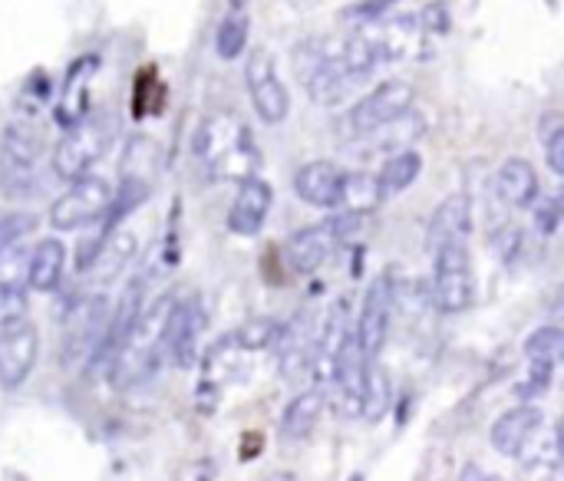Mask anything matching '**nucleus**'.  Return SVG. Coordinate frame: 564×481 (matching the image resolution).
<instances>
[{
	"mask_svg": "<svg viewBox=\"0 0 564 481\" xmlns=\"http://www.w3.org/2000/svg\"><path fill=\"white\" fill-rule=\"evenodd\" d=\"M380 56L367 36L350 40H304L294 50V69L317 106L347 102L377 69Z\"/></svg>",
	"mask_w": 564,
	"mask_h": 481,
	"instance_id": "nucleus-1",
	"label": "nucleus"
},
{
	"mask_svg": "<svg viewBox=\"0 0 564 481\" xmlns=\"http://www.w3.org/2000/svg\"><path fill=\"white\" fill-rule=\"evenodd\" d=\"M192 158L215 182H245L261 162L248 122L231 109H218L202 119L192 139Z\"/></svg>",
	"mask_w": 564,
	"mask_h": 481,
	"instance_id": "nucleus-2",
	"label": "nucleus"
},
{
	"mask_svg": "<svg viewBox=\"0 0 564 481\" xmlns=\"http://www.w3.org/2000/svg\"><path fill=\"white\" fill-rule=\"evenodd\" d=\"M112 142H116V122L106 112H83L59 135L53 149V172L66 182L83 178L112 149Z\"/></svg>",
	"mask_w": 564,
	"mask_h": 481,
	"instance_id": "nucleus-3",
	"label": "nucleus"
},
{
	"mask_svg": "<svg viewBox=\"0 0 564 481\" xmlns=\"http://www.w3.org/2000/svg\"><path fill=\"white\" fill-rule=\"evenodd\" d=\"M40 185V132L26 122H10L0 139V192L26 198Z\"/></svg>",
	"mask_w": 564,
	"mask_h": 481,
	"instance_id": "nucleus-4",
	"label": "nucleus"
},
{
	"mask_svg": "<svg viewBox=\"0 0 564 481\" xmlns=\"http://www.w3.org/2000/svg\"><path fill=\"white\" fill-rule=\"evenodd\" d=\"M476 297L473 258L466 241L433 248V304L440 314H463Z\"/></svg>",
	"mask_w": 564,
	"mask_h": 481,
	"instance_id": "nucleus-5",
	"label": "nucleus"
},
{
	"mask_svg": "<svg viewBox=\"0 0 564 481\" xmlns=\"http://www.w3.org/2000/svg\"><path fill=\"white\" fill-rule=\"evenodd\" d=\"M364 215H337V218H327L321 225H311V228H301L288 238L284 244V258H288V267L294 274H314L327 264V258L340 248V241H347L357 228H360Z\"/></svg>",
	"mask_w": 564,
	"mask_h": 481,
	"instance_id": "nucleus-6",
	"label": "nucleus"
},
{
	"mask_svg": "<svg viewBox=\"0 0 564 481\" xmlns=\"http://www.w3.org/2000/svg\"><path fill=\"white\" fill-rule=\"evenodd\" d=\"M112 205V185L99 175L73 178L69 188L50 205V225L56 231H79L86 225H96Z\"/></svg>",
	"mask_w": 564,
	"mask_h": 481,
	"instance_id": "nucleus-7",
	"label": "nucleus"
},
{
	"mask_svg": "<svg viewBox=\"0 0 564 481\" xmlns=\"http://www.w3.org/2000/svg\"><path fill=\"white\" fill-rule=\"evenodd\" d=\"M109 320V300L106 294H89L79 297L66 307L63 314V334H59V360L63 363H76V360H89L93 350L102 340Z\"/></svg>",
	"mask_w": 564,
	"mask_h": 481,
	"instance_id": "nucleus-8",
	"label": "nucleus"
},
{
	"mask_svg": "<svg viewBox=\"0 0 564 481\" xmlns=\"http://www.w3.org/2000/svg\"><path fill=\"white\" fill-rule=\"evenodd\" d=\"M245 86H248V96H251V106H254L258 119H264L271 125H278V122L288 119V112H291V92L281 83V73H278L274 56L264 46H258V50L248 53Z\"/></svg>",
	"mask_w": 564,
	"mask_h": 481,
	"instance_id": "nucleus-9",
	"label": "nucleus"
},
{
	"mask_svg": "<svg viewBox=\"0 0 564 481\" xmlns=\"http://www.w3.org/2000/svg\"><path fill=\"white\" fill-rule=\"evenodd\" d=\"M205 334V307L198 297H175L165 334H162V353L178 370H192L198 360V340Z\"/></svg>",
	"mask_w": 564,
	"mask_h": 481,
	"instance_id": "nucleus-10",
	"label": "nucleus"
},
{
	"mask_svg": "<svg viewBox=\"0 0 564 481\" xmlns=\"http://www.w3.org/2000/svg\"><path fill=\"white\" fill-rule=\"evenodd\" d=\"M40 357V334L23 317L17 324L0 327V390H20Z\"/></svg>",
	"mask_w": 564,
	"mask_h": 481,
	"instance_id": "nucleus-11",
	"label": "nucleus"
},
{
	"mask_svg": "<svg viewBox=\"0 0 564 481\" xmlns=\"http://www.w3.org/2000/svg\"><path fill=\"white\" fill-rule=\"evenodd\" d=\"M413 102H416V89H413L410 83H403V79H387V83L373 86V89L350 109L347 122H350V129H354L357 135H367V132H373L377 125H383V122L403 116L406 109H413Z\"/></svg>",
	"mask_w": 564,
	"mask_h": 481,
	"instance_id": "nucleus-12",
	"label": "nucleus"
},
{
	"mask_svg": "<svg viewBox=\"0 0 564 481\" xmlns=\"http://www.w3.org/2000/svg\"><path fill=\"white\" fill-rule=\"evenodd\" d=\"M390 320H393V281L380 277L370 284L364 307H360V317H357V327H354V340L367 360L380 357L387 334H390Z\"/></svg>",
	"mask_w": 564,
	"mask_h": 481,
	"instance_id": "nucleus-13",
	"label": "nucleus"
},
{
	"mask_svg": "<svg viewBox=\"0 0 564 481\" xmlns=\"http://www.w3.org/2000/svg\"><path fill=\"white\" fill-rule=\"evenodd\" d=\"M542 426H545V413L539 406L525 403V406H516V409L502 413L492 423L489 442L502 459H522L525 449L532 446V439L542 433Z\"/></svg>",
	"mask_w": 564,
	"mask_h": 481,
	"instance_id": "nucleus-14",
	"label": "nucleus"
},
{
	"mask_svg": "<svg viewBox=\"0 0 564 481\" xmlns=\"http://www.w3.org/2000/svg\"><path fill=\"white\" fill-rule=\"evenodd\" d=\"M271 205H274V192L264 178L251 175V178L238 182V195H235L231 211H228V228L241 238L258 234L268 221Z\"/></svg>",
	"mask_w": 564,
	"mask_h": 481,
	"instance_id": "nucleus-15",
	"label": "nucleus"
},
{
	"mask_svg": "<svg viewBox=\"0 0 564 481\" xmlns=\"http://www.w3.org/2000/svg\"><path fill=\"white\" fill-rule=\"evenodd\" d=\"M340 185H344V168L327 158L307 162L294 172V195L311 208H337Z\"/></svg>",
	"mask_w": 564,
	"mask_h": 481,
	"instance_id": "nucleus-16",
	"label": "nucleus"
},
{
	"mask_svg": "<svg viewBox=\"0 0 564 481\" xmlns=\"http://www.w3.org/2000/svg\"><path fill=\"white\" fill-rule=\"evenodd\" d=\"M314 343H317V330L311 327L307 317H294L291 324H281V330H278V337H274L271 347L278 350L281 373L288 380H297L304 370H311Z\"/></svg>",
	"mask_w": 564,
	"mask_h": 481,
	"instance_id": "nucleus-17",
	"label": "nucleus"
},
{
	"mask_svg": "<svg viewBox=\"0 0 564 481\" xmlns=\"http://www.w3.org/2000/svg\"><path fill=\"white\" fill-rule=\"evenodd\" d=\"M496 188L502 195L506 205L512 208H532L542 195V182H539V172L529 158L522 155H512L499 165V175H496Z\"/></svg>",
	"mask_w": 564,
	"mask_h": 481,
	"instance_id": "nucleus-18",
	"label": "nucleus"
},
{
	"mask_svg": "<svg viewBox=\"0 0 564 481\" xmlns=\"http://www.w3.org/2000/svg\"><path fill=\"white\" fill-rule=\"evenodd\" d=\"M473 234V201L469 195L456 192L443 198L430 218V251L446 241H469Z\"/></svg>",
	"mask_w": 564,
	"mask_h": 481,
	"instance_id": "nucleus-19",
	"label": "nucleus"
},
{
	"mask_svg": "<svg viewBox=\"0 0 564 481\" xmlns=\"http://www.w3.org/2000/svg\"><path fill=\"white\" fill-rule=\"evenodd\" d=\"M66 271V248L56 238H43L26 258V287L36 294H53Z\"/></svg>",
	"mask_w": 564,
	"mask_h": 481,
	"instance_id": "nucleus-20",
	"label": "nucleus"
},
{
	"mask_svg": "<svg viewBox=\"0 0 564 481\" xmlns=\"http://www.w3.org/2000/svg\"><path fill=\"white\" fill-rule=\"evenodd\" d=\"M135 254V238L129 234V231H112L102 244H99V251L93 254V261L86 264V274L96 281V284H109L122 267H126V261Z\"/></svg>",
	"mask_w": 564,
	"mask_h": 481,
	"instance_id": "nucleus-21",
	"label": "nucleus"
},
{
	"mask_svg": "<svg viewBox=\"0 0 564 481\" xmlns=\"http://www.w3.org/2000/svg\"><path fill=\"white\" fill-rule=\"evenodd\" d=\"M324 409H327V396L321 390H307V393L294 396L288 403L284 416H281V436L284 439H304V436H311L314 426L321 423Z\"/></svg>",
	"mask_w": 564,
	"mask_h": 481,
	"instance_id": "nucleus-22",
	"label": "nucleus"
},
{
	"mask_svg": "<svg viewBox=\"0 0 564 481\" xmlns=\"http://www.w3.org/2000/svg\"><path fill=\"white\" fill-rule=\"evenodd\" d=\"M420 172H423V155L413 152V149H400L397 155L387 158V165H383L380 175H377L380 195H383V198H393V195L406 192V188L420 178Z\"/></svg>",
	"mask_w": 564,
	"mask_h": 481,
	"instance_id": "nucleus-23",
	"label": "nucleus"
},
{
	"mask_svg": "<svg viewBox=\"0 0 564 481\" xmlns=\"http://www.w3.org/2000/svg\"><path fill=\"white\" fill-rule=\"evenodd\" d=\"M383 195H380V185H377V175L370 172H344V185H340V205L337 208H347L350 215H373L380 208Z\"/></svg>",
	"mask_w": 564,
	"mask_h": 481,
	"instance_id": "nucleus-24",
	"label": "nucleus"
},
{
	"mask_svg": "<svg viewBox=\"0 0 564 481\" xmlns=\"http://www.w3.org/2000/svg\"><path fill=\"white\" fill-rule=\"evenodd\" d=\"M423 132H426V119H423L416 109H406L403 116H397V119L377 125V129L367 132V135H377V139H373L377 149H410V142H416Z\"/></svg>",
	"mask_w": 564,
	"mask_h": 481,
	"instance_id": "nucleus-25",
	"label": "nucleus"
},
{
	"mask_svg": "<svg viewBox=\"0 0 564 481\" xmlns=\"http://www.w3.org/2000/svg\"><path fill=\"white\" fill-rule=\"evenodd\" d=\"M390 406V383L383 376V370H377V360L367 363V373H364V400H360V416L377 423Z\"/></svg>",
	"mask_w": 564,
	"mask_h": 481,
	"instance_id": "nucleus-26",
	"label": "nucleus"
},
{
	"mask_svg": "<svg viewBox=\"0 0 564 481\" xmlns=\"http://www.w3.org/2000/svg\"><path fill=\"white\" fill-rule=\"evenodd\" d=\"M278 330H281L278 320H271V317H254V320L241 324L225 343H231L235 350H268V347L274 343Z\"/></svg>",
	"mask_w": 564,
	"mask_h": 481,
	"instance_id": "nucleus-27",
	"label": "nucleus"
},
{
	"mask_svg": "<svg viewBox=\"0 0 564 481\" xmlns=\"http://www.w3.org/2000/svg\"><path fill=\"white\" fill-rule=\"evenodd\" d=\"M564 353V334L558 327H539L529 340H525V357L529 363H545V367H558Z\"/></svg>",
	"mask_w": 564,
	"mask_h": 481,
	"instance_id": "nucleus-28",
	"label": "nucleus"
},
{
	"mask_svg": "<svg viewBox=\"0 0 564 481\" xmlns=\"http://www.w3.org/2000/svg\"><path fill=\"white\" fill-rule=\"evenodd\" d=\"M245 46H248V20L238 17V13L225 17L221 26H218V36H215L218 56L221 59H238L245 53Z\"/></svg>",
	"mask_w": 564,
	"mask_h": 481,
	"instance_id": "nucleus-29",
	"label": "nucleus"
},
{
	"mask_svg": "<svg viewBox=\"0 0 564 481\" xmlns=\"http://www.w3.org/2000/svg\"><path fill=\"white\" fill-rule=\"evenodd\" d=\"M30 231H36V218L26 211H3L0 215V254L17 248Z\"/></svg>",
	"mask_w": 564,
	"mask_h": 481,
	"instance_id": "nucleus-30",
	"label": "nucleus"
},
{
	"mask_svg": "<svg viewBox=\"0 0 564 481\" xmlns=\"http://www.w3.org/2000/svg\"><path fill=\"white\" fill-rule=\"evenodd\" d=\"M26 307H30L26 291L17 281H0V327L23 320L26 317Z\"/></svg>",
	"mask_w": 564,
	"mask_h": 481,
	"instance_id": "nucleus-31",
	"label": "nucleus"
},
{
	"mask_svg": "<svg viewBox=\"0 0 564 481\" xmlns=\"http://www.w3.org/2000/svg\"><path fill=\"white\" fill-rule=\"evenodd\" d=\"M545 162H549V168L555 172V175H562L564 172V129H552V135L545 139Z\"/></svg>",
	"mask_w": 564,
	"mask_h": 481,
	"instance_id": "nucleus-32",
	"label": "nucleus"
},
{
	"mask_svg": "<svg viewBox=\"0 0 564 481\" xmlns=\"http://www.w3.org/2000/svg\"><path fill=\"white\" fill-rule=\"evenodd\" d=\"M558 215H562V208H558V198H549V201L539 208V228H542L545 234H552V231L558 228Z\"/></svg>",
	"mask_w": 564,
	"mask_h": 481,
	"instance_id": "nucleus-33",
	"label": "nucleus"
},
{
	"mask_svg": "<svg viewBox=\"0 0 564 481\" xmlns=\"http://www.w3.org/2000/svg\"><path fill=\"white\" fill-rule=\"evenodd\" d=\"M212 472H215L212 462H195L192 469H185V475L178 481H212Z\"/></svg>",
	"mask_w": 564,
	"mask_h": 481,
	"instance_id": "nucleus-34",
	"label": "nucleus"
},
{
	"mask_svg": "<svg viewBox=\"0 0 564 481\" xmlns=\"http://www.w3.org/2000/svg\"><path fill=\"white\" fill-rule=\"evenodd\" d=\"M463 481H496V479H489V475H482L476 466H469V469H466V475H463Z\"/></svg>",
	"mask_w": 564,
	"mask_h": 481,
	"instance_id": "nucleus-35",
	"label": "nucleus"
},
{
	"mask_svg": "<svg viewBox=\"0 0 564 481\" xmlns=\"http://www.w3.org/2000/svg\"><path fill=\"white\" fill-rule=\"evenodd\" d=\"M264 481H297V475H291V472H274V475H268Z\"/></svg>",
	"mask_w": 564,
	"mask_h": 481,
	"instance_id": "nucleus-36",
	"label": "nucleus"
}]
</instances>
